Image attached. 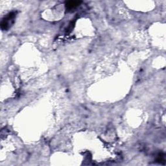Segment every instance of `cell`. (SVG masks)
<instances>
[{
    "instance_id": "6da1fadb",
    "label": "cell",
    "mask_w": 166,
    "mask_h": 166,
    "mask_svg": "<svg viewBox=\"0 0 166 166\" xmlns=\"http://www.w3.org/2000/svg\"><path fill=\"white\" fill-rule=\"evenodd\" d=\"M16 13L15 12H11L3 18L1 23V28L2 30H7L11 27L14 23V18L16 17Z\"/></svg>"
},
{
    "instance_id": "7a4b0ae2",
    "label": "cell",
    "mask_w": 166,
    "mask_h": 166,
    "mask_svg": "<svg viewBox=\"0 0 166 166\" xmlns=\"http://www.w3.org/2000/svg\"><path fill=\"white\" fill-rule=\"evenodd\" d=\"M81 4V1H68L66 3V10L71 11L73 10L74 8L78 7V5Z\"/></svg>"
},
{
    "instance_id": "3957f363",
    "label": "cell",
    "mask_w": 166,
    "mask_h": 166,
    "mask_svg": "<svg viewBox=\"0 0 166 166\" xmlns=\"http://www.w3.org/2000/svg\"><path fill=\"white\" fill-rule=\"evenodd\" d=\"M157 161L160 162V163H162L163 161L164 162L165 161L164 155H162V154H160V155L158 156V159H157Z\"/></svg>"
}]
</instances>
